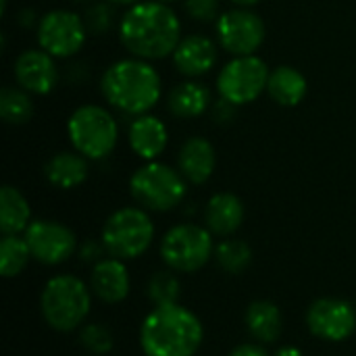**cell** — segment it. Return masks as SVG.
I'll return each mask as SVG.
<instances>
[{"instance_id":"cell-13","label":"cell","mask_w":356,"mask_h":356,"mask_svg":"<svg viewBox=\"0 0 356 356\" xmlns=\"http://www.w3.org/2000/svg\"><path fill=\"white\" fill-rule=\"evenodd\" d=\"M307 327L325 342H342L355 334V309L340 298H319L307 311Z\"/></svg>"},{"instance_id":"cell-15","label":"cell","mask_w":356,"mask_h":356,"mask_svg":"<svg viewBox=\"0 0 356 356\" xmlns=\"http://www.w3.org/2000/svg\"><path fill=\"white\" fill-rule=\"evenodd\" d=\"M171 56H173L175 69L181 75L194 79V77L207 75L217 65V44L209 35L190 33L179 40Z\"/></svg>"},{"instance_id":"cell-32","label":"cell","mask_w":356,"mask_h":356,"mask_svg":"<svg viewBox=\"0 0 356 356\" xmlns=\"http://www.w3.org/2000/svg\"><path fill=\"white\" fill-rule=\"evenodd\" d=\"M234 115H236V104L227 102L225 98H219V102L213 108V119L217 123H227V121L234 119Z\"/></svg>"},{"instance_id":"cell-1","label":"cell","mask_w":356,"mask_h":356,"mask_svg":"<svg viewBox=\"0 0 356 356\" xmlns=\"http://www.w3.org/2000/svg\"><path fill=\"white\" fill-rule=\"evenodd\" d=\"M119 38L136 58L161 60L175 52L181 40V23L167 2L142 0L121 17Z\"/></svg>"},{"instance_id":"cell-11","label":"cell","mask_w":356,"mask_h":356,"mask_svg":"<svg viewBox=\"0 0 356 356\" xmlns=\"http://www.w3.org/2000/svg\"><path fill=\"white\" fill-rule=\"evenodd\" d=\"M267 35L265 21L250 8H234L217 19V40L223 50L232 56L254 54Z\"/></svg>"},{"instance_id":"cell-8","label":"cell","mask_w":356,"mask_h":356,"mask_svg":"<svg viewBox=\"0 0 356 356\" xmlns=\"http://www.w3.org/2000/svg\"><path fill=\"white\" fill-rule=\"evenodd\" d=\"M215 257L213 234L196 223H179L161 240V259L171 271L194 273Z\"/></svg>"},{"instance_id":"cell-2","label":"cell","mask_w":356,"mask_h":356,"mask_svg":"<svg viewBox=\"0 0 356 356\" xmlns=\"http://www.w3.org/2000/svg\"><path fill=\"white\" fill-rule=\"evenodd\" d=\"M104 100L123 115L140 117L150 113L163 96L159 71L144 58H121L106 67L100 79Z\"/></svg>"},{"instance_id":"cell-5","label":"cell","mask_w":356,"mask_h":356,"mask_svg":"<svg viewBox=\"0 0 356 356\" xmlns=\"http://www.w3.org/2000/svg\"><path fill=\"white\" fill-rule=\"evenodd\" d=\"M67 134L75 152L88 161L106 159L119 142V125L113 113L100 104L77 106L67 123Z\"/></svg>"},{"instance_id":"cell-29","label":"cell","mask_w":356,"mask_h":356,"mask_svg":"<svg viewBox=\"0 0 356 356\" xmlns=\"http://www.w3.org/2000/svg\"><path fill=\"white\" fill-rule=\"evenodd\" d=\"M79 342H81V346H83L88 353L98 356L108 355V353L113 350V344H115L111 330L104 327V325H100V323H90V325L81 327V332H79Z\"/></svg>"},{"instance_id":"cell-35","label":"cell","mask_w":356,"mask_h":356,"mask_svg":"<svg viewBox=\"0 0 356 356\" xmlns=\"http://www.w3.org/2000/svg\"><path fill=\"white\" fill-rule=\"evenodd\" d=\"M234 4H238V6H244V8H250V6H254L259 0H232Z\"/></svg>"},{"instance_id":"cell-22","label":"cell","mask_w":356,"mask_h":356,"mask_svg":"<svg viewBox=\"0 0 356 356\" xmlns=\"http://www.w3.org/2000/svg\"><path fill=\"white\" fill-rule=\"evenodd\" d=\"M246 330L259 344H273L282 338L284 317L275 302L271 300H254L246 309Z\"/></svg>"},{"instance_id":"cell-3","label":"cell","mask_w":356,"mask_h":356,"mask_svg":"<svg viewBox=\"0 0 356 356\" xmlns=\"http://www.w3.org/2000/svg\"><path fill=\"white\" fill-rule=\"evenodd\" d=\"M204 340L200 319L184 305L154 307L140 327L146 356H194Z\"/></svg>"},{"instance_id":"cell-37","label":"cell","mask_w":356,"mask_h":356,"mask_svg":"<svg viewBox=\"0 0 356 356\" xmlns=\"http://www.w3.org/2000/svg\"><path fill=\"white\" fill-rule=\"evenodd\" d=\"M161 2H167V4H171V2H177V0H161Z\"/></svg>"},{"instance_id":"cell-7","label":"cell","mask_w":356,"mask_h":356,"mask_svg":"<svg viewBox=\"0 0 356 356\" xmlns=\"http://www.w3.org/2000/svg\"><path fill=\"white\" fill-rule=\"evenodd\" d=\"M154 240V223L146 209L123 207L102 227V248L108 257L129 261L142 257Z\"/></svg>"},{"instance_id":"cell-34","label":"cell","mask_w":356,"mask_h":356,"mask_svg":"<svg viewBox=\"0 0 356 356\" xmlns=\"http://www.w3.org/2000/svg\"><path fill=\"white\" fill-rule=\"evenodd\" d=\"M275 356H302V353L298 348H294V346H284L282 350H277Z\"/></svg>"},{"instance_id":"cell-4","label":"cell","mask_w":356,"mask_h":356,"mask_svg":"<svg viewBox=\"0 0 356 356\" xmlns=\"http://www.w3.org/2000/svg\"><path fill=\"white\" fill-rule=\"evenodd\" d=\"M92 307V294L83 280L71 273L54 275L46 282L40 309L44 321L56 332H73L81 327Z\"/></svg>"},{"instance_id":"cell-14","label":"cell","mask_w":356,"mask_h":356,"mask_svg":"<svg viewBox=\"0 0 356 356\" xmlns=\"http://www.w3.org/2000/svg\"><path fill=\"white\" fill-rule=\"evenodd\" d=\"M13 75L17 86L38 96L50 94L58 83V67L54 63V56L42 48L23 50L15 60Z\"/></svg>"},{"instance_id":"cell-9","label":"cell","mask_w":356,"mask_h":356,"mask_svg":"<svg viewBox=\"0 0 356 356\" xmlns=\"http://www.w3.org/2000/svg\"><path fill=\"white\" fill-rule=\"evenodd\" d=\"M269 73L267 63L257 54L234 56L217 75L219 96L236 106L250 104L267 90Z\"/></svg>"},{"instance_id":"cell-36","label":"cell","mask_w":356,"mask_h":356,"mask_svg":"<svg viewBox=\"0 0 356 356\" xmlns=\"http://www.w3.org/2000/svg\"><path fill=\"white\" fill-rule=\"evenodd\" d=\"M106 2H111V4H123V6H134V4H138L142 0H106Z\"/></svg>"},{"instance_id":"cell-20","label":"cell","mask_w":356,"mask_h":356,"mask_svg":"<svg viewBox=\"0 0 356 356\" xmlns=\"http://www.w3.org/2000/svg\"><path fill=\"white\" fill-rule=\"evenodd\" d=\"M167 106L177 119H196L211 106V90L196 79L179 81L169 90Z\"/></svg>"},{"instance_id":"cell-17","label":"cell","mask_w":356,"mask_h":356,"mask_svg":"<svg viewBox=\"0 0 356 356\" xmlns=\"http://www.w3.org/2000/svg\"><path fill=\"white\" fill-rule=\"evenodd\" d=\"M127 142L129 148L148 163V161H156L165 152L169 144V131L163 119L146 113L131 121L127 129Z\"/></svg>"},{"instance_id":"cell-26","label":"cell","mask_w":356,"mask_h":356,"mask_svg":"<svg viewBox=\"0 0 356 356\" xmlns=\"http://www.w3.org/2000/svg\"><path fill=\"white\" fill-rule=\"evenodd\" d=\"M215 259L219 267L229 275L244 273L252 263V248L238 238H225L215 246Z\"/></svg>"},{"instance_id":"cell-16","label":"cell","mask_w":356,"mask_h":356,"mask_svg":"<svg viewBox=\"0 0 356 356\" xmlns=\"http://www.w3.org/2000/svg\"><path fill=\"white\" fill-rule=\"evenodd\" d=\"M217 165V152L215 146L200 136L188 138L177 154V169L186 177L188 184L202 186L211 179Z\"/></svg>"},{"instance_id":"cell-18","label":"cell","mask_w":356,"mask_h":356,"mask_svg":"<svg viewBox=\"0 0 356 356\" xmlns=\"http://www.w3.org/2000/svg\"><path fill=\"white\" fill-rule=\"evenodd\" d=\"M90 286L96 298L108 305H117L129 294V271L121 259H98L92 269Z\"/></svg>"},{"instance_id":"cell-27","label":"cell","mask_w":356,"mask_h":356,"mask_svg":"<svg viewBox=\"0 0 356 356\" xmlns=\"http://www.w3.org/2000/svg\"><path fill=\"white\" fill-rule=\"evenodd\" d=\"M31 250L25 238L19 236H2L0 240V273L2 277H17L29 263Z\"/></svg>"},{"instance_id":"cell-19","label":"cell","mask_w":356,"mask_h":356,"mask_svg":"<svg viewBox=\"0 0 356 356\" xmlns=\"http://www.w3.org/2000/svg\"><path fill=\"white\" fill-rule=\"evenodd\" d=\"M244 221V204L232 192H219L211 196L204 207V225L213 236L229 238L240 229Z\"/></svg>"},{"instance_id":"cell-31","label":"cell","mask_w":356,"mask_h":356,"mask_svg":"<svg viewBox=\"0 0 356 356\" xmlns=\"http://www.w3.org/2000/svg\"><path fill=\"white\" fill-rule=\"evenodd\" d=\"M186 13L190 19L209 23L213 19H219V0H184Z\"/></svg>"},{"instance_id":"cell-24","label":"cell","mask_w":356,"mask_h":356,"mask_svg":"<svg viewBox=\"0 0 356 356\" xmlns=\"http://www.w3.org/2000/svg\"><path fill=\"white\" fill-rule=\"evenodd\" d=\"M31 223V209L27 198L13 186L0 190V232L2 236H19Z\"/></svg>"},{"instance_id":"cell-25","label":"cell","mask_w":356,"mask_h":356,"mask_svg":"<svg viewBox=\"0 0 356 356\" xmlns=\"http://www.w3.org/2000/svg\"><path fill=\"white\" fill-rule=\"evenodd\" d=\"M0 117L8 125H23L33 117V100L21 86H4L0 90Z\"/></svg>"},{"instance_id":"cell-6","label":"cell","mask_w":356,"mask_h":356,"mask_svg":"<svg viewBox=\"0 0 356 356\" xmlns=\"http://www.w3.org/2000/svg\"><path fill=\"white\" fill-rule=\"evenodd\" d=\"M188 192V181L179 173L165 163L148 161L138 171H134L129 179V194L134 200L154 213H165L181 204Z\"/></svg>"},{"instance_id":"cell-28","label":"cell","mask_w":356,"mask_h":356,"mask_svg":"<svg viewBox=\"0 0 356 356\" xmlns=\"http://www.w3.org/2000/svg\"><path fill=\"white\" fill-rule=\"evenodd\" d=\"M181 294V284L175 271H156L146 286V296L154 307H169L177 305Z\"/></svg>"},{"instance_id":"cell-21","label":"cell","mask_w":356,"mask_h":356,"mask_svg":"<svg viewBox=\"0 0 356 356\" xmlns=\"http://www.w3.org/2000/svg\"><path fill=\"white\" fill-rule=\"evenodd\" d=\"M307 92H309L307 77L296 67L280 65L269 73L267 94L271 96L275 104L286 106V108L298 106L305 100Z\"/></svg>"},{"instance_id":"cell-10","label":"cell","mask_w":356,"mask_h":356,"mask_svg":"<svg viewBox=\"0 0 356 356\" xmlns=\"http://www.w3.org/2000/svg\"><path fill=\"white\" fill-rule=\"evenodd\" d=\"M86 38L88 29L83 17L73 10L54 8L38 21V44L54 58H69L77 54L83 48Z\"/></svg>"},{"instance_id":"cell-38","label":"cell","mask_w":356,"mask_h":356,"mask_svg":"<svg viewBox=\"0 0 356 356\" xmlns=\"http://www.w3.org/2000/svg\"><path fill=\"white\" fill-rule=\"evenodd\" d=\"M73 2H88V0H73Z\"/></svg>"},{"instance_id":"cell-12","label":"cell","mask_w":356,"mask_h":356,"mask_svg":"<svg viewBox=\"0 0 356 356\" xmlns=\"http://www.w3.org/2000/svg\"><path fill=\"white\" fill-rule=\"evenodd\" d=\"M23 238L31 250V257L42 263V265H60L65 263L77 246L75 234L58 223V221H50V219H35L27 225V229L23 232Z\"/></svg>"},{"instance_id":"cell-23","label":"cell","mask_w":356,"mask_h":356,"mask_svg":"<svg viewBox=\"0 0 356 356\" xmlns=\"http://www.w3.org/2000/svg\"><path fill=\"white\" fill-rule=\"evenodd\" d=\"M46 179L58 190H73L88 177V159L79 152H56L44 165Z\"/></svg>"},{"instance_id":"cell-30","label":"cell","mask_w":356,"mask_h":356,"mask_svg":"<svg viewBox=\"0 0 356 356\" xmlns=\"http://www.w3.org/2000/svg\"><path fill=\"white\" fill-rule=\"evenodd\" d=\"M113 17H115V15H113L111 4H106V2H96V4H92V6L86 10V15H83V23H86L88 33H96V35L106 33V31L113 27V23H115Z\"/></svg>"},{"instance_id":"cell-33","label":"cell","mask_w":356,"mask_h":356,"mask_svg":"<svg viewBox=\"0 0 356 356\" xmlns=\"http://www.w3.org/2000/svg\"><path fill=\"white\" fill-rule=\"evenodd\" d=\"M227 356H269V353L261 344H240Z\"/></svg>"}]
</instances>
